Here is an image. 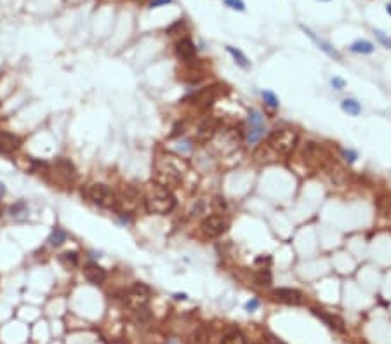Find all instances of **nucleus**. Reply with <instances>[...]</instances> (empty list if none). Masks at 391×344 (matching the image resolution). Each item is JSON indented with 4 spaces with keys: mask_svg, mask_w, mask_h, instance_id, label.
I'll use <instances>...</instances> for the list:
<instances>
[{
    "mask_svg": "<svg viewBox=\"0 0 391 344\" xmlns=\"http://www.w3.org/2000/svg\"><path fill=\"white\" fill-rule=\"evenodd\" d=\"M145 207L150 214H171L176 209V197L172 195V191L169 188L162 186V184H153L150 190L146 191L145 195Z\"/></svg>",
    "mask_w": 391,
    "mask_h": 344,
    "instance_id": "obj_1",
    "label": "nucleus"
},
{
    "mask_svg": "<svg viewBox=\"0 0 391 344\" xmlns=\"http://www.w3.org/2000/svg\"><path fill=\"white\" fill-rule=\"evenodd\" d=\"M299 141V134L294 129H277L268 136L266 151H271L278 157H287L294 151L295 145Z\"/></svg>",
    "mask_w": 391,
    "mask_h": 344,
    "instance_id": "obj_2",
    "label": "nucleus"
},
{
    "mask_svg": "<svg viewBox=\"0 0 391 344\" xmlns=\"http://www.w3.org/2000/svg\"><path fill=\"white\" fill-rule=\"evenodd\" d=\"M155 176H157L158 184H162V186H165V188L176 186V184L181 181V167L176 165L172 157L162 158V160H158V164H157Z\"/></svg>",
    "mask_w": 391,
    "mask_h": 344,
    "instance_id": "obj_3",
    "label": "nucleus"
},
{
    "mask_svg": "<svg viewBox=\"0 0 391 344\" xmlns=\"http://www.w3.org/2000/svg\"><path fill=\"white\" fill-rule=\"evenodd\" d=\"M87 198L91 200L92 203H96L99 207H106V209H113L117 205V195L113 193V190L103 182H94L87 188L85 191Z\"/></svg>",
    "mask_w": 391,
    "mask_h": 344,
    "instance_id": "obj_4",
    "label": "nucleus"
},
{
    "mask_svg": "<svg viewBox=\"0 0 391 344\" xmlns=\"http://www.w3.org/2000/svg\"><path fill=\"white\" fill-rule=\"evenodd\" d=\"M148 299H150V287L139 282L134 283L129 292L125 294V303L130 308V311L148 308Z\"/></svg>",
    "mask_w": 391,
    "mask_h": 344,
    "instance_id": "obj_5",
    "label": "nucleus"
},
{
    "mask_svg": "<svg viewBox=\"0 0 391 344\" xmlns=\"http://www.w3.org/2000/svg\"><path fill=\"white\" fill-rule=\"evenodd\" d=\"M228 229V221L221 214H212L202 221V231L207 236H219Z\"/></svg>",
    "mask_w": 391,
    "mask_h": 344,
    "instance_id": "obj_6",
    "label": "nucleus"
},
{
    "mask_svg": "<svg viewBox=\"0 0 391 344\" xmlns=\"http://www.w3.org/2000/svg\"><path fill=\"white\" fill-rule=\"evenodd\" d=\"M249 124H250V129H249V132H247V143H249V145H254V143H258L259 139H261L262 134H264V124H262L261 113L256 112V110H250Z\"/></svg>",
    "mask_w": 391,
    "mask_h": 344,
    "instance_id": "obj_7",
    "label": "nucleus"
},
{
    "mask_svg": "<svg viewBox=\"0 0 391 344\" xmlns=\"http://www.w3.org/2000/svg\"><path fill=\"white\" fill-rule=\"evenodd\" d=\"M217 96H219V87L211 85V87H204L193 92L190 96V101H193V104H198V106H211L217 99Z\"/></svg>",
    "mask_w": 391,
    "mask_h": 344,
    "instance_id": "obj_8",
    "label": "nucleus"
},
{
    "mask_svg": "<svg viewBox=\"0 0 391 344\" xmlns=\"http://www.w3.org/2000/svg\"><path fill=\"white\" fill-rule=\"evenodd\" d=\"M217 131H219V120L209 116V118H205V120L198 125V129H196V137H198L200 141H209V139H212V137L216 136Z\"/></svg>",
    "mask_w": 391,
    "mask_h": 344,
    "instance_id": "obj_9",
    "label": "nucleus"
},
{
    "mask_svg": "<svg viewBox=\"0 0 391 344\" xmlns=\"http://www.w3.org/2000/svg\"><path fill=\"white\" fill-rule=\"evenodd\" d=\"M83 273H85V278L89 282L94 283V285H101V283L106 280V270L103 266H99L98 262H87L85 268H83Z\"/></svg>",
    "mask_w": 391,
    "mask_h": 344,
    "instance_id": "obj_10",
    "label": "nucleus"
},
{
    "mask_svg": "<svg viewBox=\"0 0 391 344\" xmlns=\"http://www.w3.org/2000/svg\"><path fill=\"white\" fill-rule=\"evenodd\" d=\"M21 148V137L11 132H0V153L9 155Z\"/></svg>",
    "mask_w": 391,
    "mask_h": 344,
    "instance_id": "obj_11",
    "label": "nucleus"
},
{
    "mask_svg": "<svg viewBox=\"0 0 391 344\" xmlns=\"http://www.w3.org/2000/svg\"><path fill=\"white\" fill-rule=\"evenodd\" d=\"M196 54V47L190 38H181L179 42H176V56L181 61H192Z\"/></svg>",
    "mask_w": 391,
    "mask_h": 344,
    "instance_id": "obj_12",
    "label": "nucleus"
},
{
    "mask_svg": "<svg viewBox=\"0 0 391 344\" xmlns=\"http://www.w3.org/2000/svg\"><path fill=\"white\" fill-rule=\"evenodd\" d=\"M275 297L278 299V301H282V303L285 304H294V306H297V304L303 303V294H301L299 290L295 289H277L275 290Z\"/></svg>",
    "mask_w": 391,
    "mask_h": 344,
    "instance_id": "obj_13",
    "label": "nucleus"
},
{
    "mask_svg": "<svg viewBox=\"0 0 391 344\" xmlns=\"http://www.w3.org/2000/svg\"><path fill=\"white\" fill-rule=\"evenodd\" d=\"M313 313H315V315L318 316V318H320L325 325H329L332 330L344 332V322H342V320L339 318L337 315L327 313V311H324V310H313Z\"/></svg>",
    "mask_w": 391,
    "mask_h": 344,
    "instance_id": "obj_14",
    "label": "nucleus"
},
{
    "mask_svg": "<svg viewBox=\"0 0 391 344\" xmlns=\"http://www.w3.org/2000/svg\"><path fill=\"white\" fill-rule=\"evenodd\" d=\"M56 170H58V174L63 176V178L66 179V181H73V179L77 178V169L75 165L70 162V160H66V158H58L54 164Z\"/></svg>",
    "mask_w": 391,
    "mask_h": 344,
    "instance_id": "obj_15",
    "label": "nucleus"
},
{
    "mask_svg": "<svg viewBox=\"0 0 391 344\" xmlns=\"http://www.w3.org/2000/svg\"><path fill=\"white\" fill-rule=\"evenodd\" d=\"M301 28L304 30V33H308V37H311V40L315 42L316 46L320 47L322 50H324L325 54H329L330 58H334V59H337V61H341V54H339V52H337L336 49H332V47L329 46V44H327V42H324V40H320V38L316 37L315 33H313L311 30H308V28H304V26H301Z\"/></svg>",
    "mask_w": 391,
    "mask_h": 344,
    "instance_id": "obj_16",
    "label": "nucleus"
},
{
    "mask_svg": "<svg viewBox=\"0 0 391 344\" xmlns=\"http://www.w3.org/2000/svg\"><path fill=\"white\" fill-rule=\"evenodd\" d=\"M351 52H357V54H372L374 52V44L369 40H357L350 46Z\"/></svg>",
    "mask_w": 391,
    "mask_h": 344,
    "instance_id": "obj_17",
    "label": "nucleus"
},
{
    "mask_svg": "<svg viewBox=\"0 0 391 344\" xmlns=\"http://www.w3.org/2000/svg\"><path fill=\"white\" fill-rule=\"evenodd\" d=\"M254 282L261 287H270L271 282H273V277H271V271L268 268H261L254 273Z\"/></svg>",
    "mask_w": 391,
    "mask_h": 344,
    "instance_id": "obj_18",
    "label": "nucleus"
},
{
    "mask_svg": "<svg viewBox=\"0 0 391 344\" xmlns=\"http://www.w3.org/2000/svg\"><path fill=\"white\" fill-rule=\"evenodd\" d=\"M66 238H68L66 231H65L63 228H58V226H56L49 236V244L52 245V247H61V245L66 242Z\"/></svg>",
    "mask_w": 391,
    "mask_h": 344,
    "instance_id": "obj_19",
    "label": "nucleus"
},
{
    "mask_svg": "<svg viewBox=\"0 0 391 344\" xmlns=\"http://www.w3.org/2000/svg\"><path fill=\"white\" fill-rule=\"evenodd\" d=\"M226 50H228L229 54L233 56V59H235V63H237L238 66H242V68H249L250 66V63H249V59H247V56L242 52L240 49H235V47H231V46H228L226 47Z\"/></svg>",
    "mask_w": 391,
    "mask_h": 344,
    "instance_id": "obj_20",
    "label": "nucleus"
},
{
    "mask_svg": "<svg viewBox=\"0 0 391 344\" xmlns=\"http://www.w3.org/2000/svg\"><path fill=\"white\" fill-rule=\"evenodd\" d=\"M221 344H247V341H245V336H244L240 330H229L228 334L223 337Z\"/></svg>",
    "mask_w": 391,
    "mask_h": 344,
    "instance_id": "obj_21",
    "label": "nucleus"
},
{
    "mask_svg": "<svg viewBox=\"0 0 391 344\" xmlns=\"http://www.w3.org/2000/svg\"><path fill=\"white\" fill-rule=\"evenodd\" d=\"M341 108H342V112H346L351 116H358L360 113H362V106H360V103L355 99H344L341 103Z\"/></svg>",
    "mask_w": 391,
    "mask_h": 344,
    "instance_id": "obj_22",
    "label": "nucleus"
},
{
    "mask_svg": "<svg viewBox=\"0 0 391 344\" xmlns=\"http://www.w3.org/2000/svg\"><path fill=\"white\" fill-rule=\"evenodd\" d=\"M261 96H262V101L266 103V106H270V108H278V104H280L278 98H277L271 91H262Z\"/></svg>",
    "mask_w": 391,
    "mask_h": 344,
    "instance_id": "obj_23",
    "label": "nucleus"
},
{
    "mask_svg": "<svg viewBox=\"0 0 391 344\" xmlns=\"http://www.w3.org/2000/svg\"><path fill=\"white\" fill-rule=\"evenodd\" d=\"M9 214H11L13 217L19 216V214H26V202H25V200H19L17 203L11 205V209H9Z\"/></svg>",
    "mask_w": 391,
    "mask_h": 344,
    "instance_id": "obj_24",
    "label": "nucleus"
},
{
    "mask_svg": "<svg viewBox=\"0 0 391 344\" xmlns=\"http://www.w3.org/2000/svg\"><path fill=\"white\" fill-rule=\"evenodd\" d=\"M61 261L68 262L70 266H77V264H79V254H77L75 250H71V252H65V254H61Z\"/></svg>",
    "mask_w": 391,
    "mask_h": 344,
    "instance_id": "obj_25",
    "label": "nucleus"
},
{
    "mask_svg": "<svg viewBox=\"0 0 391 344\" xmlns=\"http://www.w3.org/2000/svg\"><path fill=\"white\" fill-rule=\"evenodd\" d=\"M341 155L348 164H355L358 158V153L355 151V149H341Z\"/></svg>",
    "mask_w": 391,
    "mask_h": 344,
    "instance_id": "obj_26",
    "label": "nucleus"
},
{
    "mask_svg": "<svg viewBox=\"0 0 391 344\" xmlns=\"http://www.w3.org/2000/svg\"><path fill=\"white\" fill-rule=\"evenodd\" d=\"M379 211L383 212L384 216H390L391 214V198H383L379 202Z\"/></svg>",
    "mask_w": 391,
    "mask_h": 344,
    "instance_id": "obj_27",
    "label": "nucleus"
},
{
    "mask_svg": "<svg viewBox=\"0 0 391 344\" xmlns=\"http://www.w3.org/2000/svg\"><path fill=\"white\" fill-rule=\"evenodd\" d=\"M225 4L228 5V7L235 9V11H245V5H244L242 0H225Z\"/></svg>",
    "mask_w": 391,
    "mask_h": 344,
    "instance_id": "obj_28",
    "label": "nucleus"
},
{
    "mask_svg": "<svg viewBox=\"0 0 391 344\" xmlns=\"http://www.w3.org/2000/svg\"><path fill=\"white\" fill-rule=\"evenodd\" d=\"M330 83H332V87L336 89V91H342V89L346 87V82L342 79H339V77H334V79L330 80Z\"/></svg>",
    "mask_w": 391,
    "mask_h": 344,
    "instance_id": "obj_29",
    "label": "nucleus"
},
{
    "mask_svg": "<svg viewBox=\"0 0 391 344\" xmlns=\"http://www.w3.org/2000/svg\"><path fill=\"white\" fill-rule=\"evenodd\" d=\"M375 37L379 38L381 44H384L386 47H391V37H386V35H384L383 32H379V30H375Z\"/></svg>",
    "mask_w": 391,
    "mask_h": 344,
    "instance_id": "obj_30",
    "label": "nucleus"
},
{
    "mask_svg": "<svg viewBox=\"0 0 391 344\" xmlns=\"http://www.w3.org/2000/svg\"><path fill=\"white\" fill-rule=\"evenodd\" d=\"M171 2H172V0H150L148 7H150V9H157V7H162V5L171 4Z\"/></svg>",
    "mask_w": 391,
    "mask_h": 344,
    "instance_id": "obj_31",
    "label": "nucleus"
},
{
    "mask_svg": "<svg viewBox=\"0 0 391 344\" xmlns=\"http://www.w3.org/2000/svg\"><path fill=\"white\" fill-rule=\"evenodd\" d=\"M259 308V299H250L249 303H245V311H256Z\"/></svg>",
    "mask_w": 391,
    "mask_h": 344,
    "instance_id": "obj_32",
    "label": "nucleus"
},
{
    "mask_svg": "<svg viewBox=\"0 0 391 344\" xmlns=\"http://www.w3.org/2000/svg\"><path fill=\"white\" fill-rule=\"evenodd\" d=\"M212 205H214V209H216V211H225V209H226L225 198H214Z\"/></svg>",
    "mask_w": 391,
    "mask_h": 344,
    "instance_id": "obj_33",
    "label": "nucleus"
},
{
    "mask_svg": "<svg viewBox=\"0 0 391 344\" xmlns=\"http://www.w3.org/2000/svg\"><path fill=\"white\" fill-rule=\"evenodd\" d=\"M270 261H271L270 257H262V256L256 257V264H268Z\"/></svg>",
    "mask_w": 391,
    "mask_h": 344,
    "instance_id": "obj_34",
    "label": "nucleus"
},
{
    "mask_svg": "<svg viewBox=\"0 0 391 344\" xmlns=\"http://www.w3.org/2000/svg\"><path fill=\"white\" fill-rule=\"evenodd\" d=\"M174 297H176V299H178V301H184V299H186V297H188V295H186V294H176V295H174Z\"/></svg>",
    "mask_w": 391,
    "mask_h": 344,
    "instance_id": "obj_35",
    "label": "nucleus"
},
{
    "mask_svg": "<svg viewBox=\"0 0 391 344\" xmlns=\"http://www.w3.org/2000/svg\"><path fill=\"white\" fill-rule=\"evenodd\" d=\"M4 193H5V186L2 184V182H0V198L4 197Z\"/></svg>",
    "mask_w": 391,
    "mask_h": 344,
    "instance_id": "obj_36",
    "label": "nucleus"
},
{
    "mask_svg": "<svg viewBox=\"0 0 391 344\" xmlns=\"http://www.w3.org/2000/svg\"><path fill=\"white\" fill-rule=\"evenodd\" d=\"M386 11H388V14H390V16H391V4H388V5H386Z\"/></svg>",
    "mask_w": 391,
    "mask_h": 344,
    "instance_id": "obj_37",
    "label": "nucleus"
},
{
    "mask_svg": "<svg viewBox=\"0 0 391 344\" xmlns=\"http://www.w3.org/2000/svg\"><path fill=\"white\" fill-rule=\"evenodd\" d=\"M0 216H2V207H0Z\"/></svg>",
    "mask_w": 391,
    "mask_h": 344,
    "instance_id": "obj_38",
    "label": "nucleus"
},
{
    "mask_svg": "<svg viewBox=\"0 0 391 344\" xmlns=\"http://www.w3.org/2000/svg\"><path fill=\"white\" fill-rule=\"evenodd\" d=\"M169 344H176V343H174V341H171V343H169Z\"/></svg>",
    "mask_w": 391,
    "mask_h": 344,
    "instance_id": "obj_39",
    "label": "nucleus"
},
{
    "mask_svg": "<svg viewBox=\"0 0 391 344\" xmlns=\"http://www.w3.org/2000/svg\"><path fill=\"white\" fill-rule=\"evenodd\" d=\"M325 2H327V0H325Z\"/></svg>",
    "mask_w": 391,
    "mask_h": 344,
    "instance_id": "obj_40",
    "label": "nucleus"
}]
</instances>
